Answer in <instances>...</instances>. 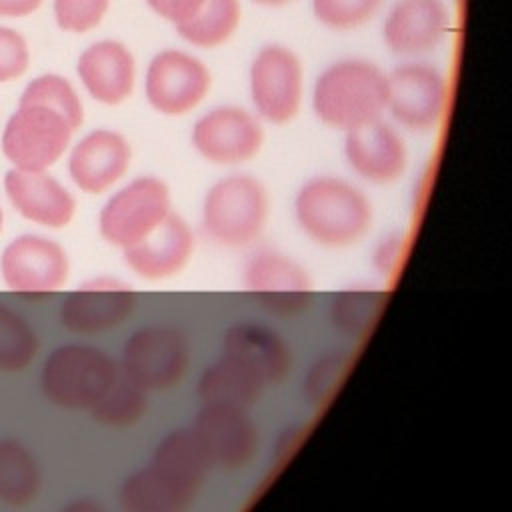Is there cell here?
<instances>
[{"label":"cell","mask_w":512,"mask_h":512,"mask_svg":"<svg viewBox=\"0 0 512 512\" xmlns=\"http://www.w3.org/2000/svg\"><path fill=\"white\" fill-rule=\"evenodd\" d=\"M244 286L268 314L290 318L306 312L314 298L308 272L278 250H258L244 264Z\"/></svg>","instance_id":"cell-11"},{"label":"cell","mask_w":512,"mask_h":512,"mask_svg":"<svg viewBox=\"0 0 512 512\" xmlns=\"http://www.w3.org/2000/svg\"><path fill=\"white\" fill-rule=\"evenodd\" d=\"M4 188L14 208L36 224L62 228L76 212L72 194L44 170H10L4 176Z\"/></svg>","instance_id":"cell-22"},{"label":"cell","mask_w":512,"mask_h":512,"mask_svg":"<svg viewBox=\"0 0 512 512\" xmlns=\"http://www.w3.org/2000/svg\"><path fill=\"white\" fill-rule=\"evenodd\" d=\"M0 226H2V212H0Z\"/></svg>","instance_id":"cell-41"},{"label":"cell","mask_w":512,"mask_h":512,"mask_svg":"<svg viewBox=\"0 0 512 512\" xmlns=\"http://www.w3.org/2000/svg\"><path fill=\"white\" fill-rule=\"evenodd\" d=\"M110 0H54L56 24L74 34L96 28L108 12Z\"/></svg>","instance_id":"cell-33"},{"label":"cell","mask_w":512,"mask_h":512,"mask_svg":"<svg viewBox=\"0 0 512 512\" xmlns=\"http://www.w3.org/2000/svg\"><path fill=\"white\" fill-rule=\"evenodd\" d=\"M222 354L248 368L264 386H276L292 372V350L280 332L258 322H238L222 336Z\"/></svg>","instance_id":"cell-19"},{"label":"cell","mask_w":512,"mask_h":512,"mask_svg":"<svg viewBox=\"0 0 512 512\" xmlns=\"http://www.w3.org/2000/svg\"><path fill=\"white\" fill-rule=\"evenodd\" d=\"M172 212L168 184L152 174L138 176L116 190L98 216L100 236L120 250L140 242Z\"/></svg>","instance_id":"cell-7"},{"label":"cell","mask_w":512,"mask_h":512,"mask_svg":"<svg viewBox=\"0 0 512 512\" xmlns=\"http://www.w3.org/2000/svg\"><path fill=\"white\" fill-rule=\"evenodd\" d=\"M448 28L450 12L444 0H398L386 14L382 38L392 54L418 58L434 52Z\"/></svg>","instance_id":"cell-16"},{"label":"cell","mask_w":512,"mask_h":512,"mask_svg":"<svg viewBox=\"0 0 512 512\" xmlns=\"http://www.w3.org/2000/svg\"><path fill=\"white\" fill-rule=\"evenodd\" d=\"M28 68V46L22 34L0 26V82L22 76Z\"/></svg>","instance_id":"cell-34"},{"label":"cell","mask_w":512,"mask_h":512,"mask_svg":"<svg viewBox=\"0 0 512 512\" xmlns=\"http://www.w3.org/2000/svg\"><path fill=\"white\" fill-rule=\"evenodd\" d=\"M270 200L264 184L248 174L216 180L202 200L204 232L218 244L242 248L266 228Z\"/></svg>","instance_id":"cell-4"},{"label":"cell","mask_w":512,"mask_h":512,"mask_svg":"<svg viewBox=\"0 0 512 512\" xmlns=\"http://www.w3.org/2000/svg\"><path fill=\"white\" fill-rule=\"evenodd\" d=\"M352 364L354 354L346 348H330L318 354L302 378V396L306 404L316 412L324 410L344 384Z\"/></svg>","instance_id":"cell-30"},{"label":"cell","mask_w":512,"mask_h":512,"mask_svg":"<svg viewBox=\"0 0 512 512\" xmlns=\"http://www.w3.org/2000/svg\"><path fill=\"white\" fill-rule=\"evenodd\" d=\"M68 256L64 248L48 238L20 236L2 254V276L6 284L24 296H46L68 278Z\"/></svg>","instance_id":"cell-15"},{"label":"cell","mask_w":512,"mask_h":512,"mask_svg":"<svg viewBox=\"0 0 512 512\" xmlns=\"http://www.w3.org/2000/svg\"><path fill=\"white\" fill-rule=\"evenodd\" d=\"M260 6H268V8H276V6H284V4H290L292 0H252Z\"/></svg>","instance_id":"cell-39"},{"label":"cell","mask_w":512,"mask_h":512,"mask_svg":"<svg viewBox=\"0 0 512 512\" xmlns=\"http://www.w3.org/2000/svg\"><path fill=\"white\" fill-rule=\"evenodd\" d=\"M192 432L212 468L242 470L260 450V430L248 408L226 404H202Z\"/></svg>","instance_id":"cell-13"},{"label":"cell","mask_w":512,"mask_h":512,"mask_svg":"<svg viewBox=\"0 0 512 512\" xmlns=\"http://www.w3.org/2000/svg\"><path fill=\"white\" fill-rule=\"evenodd\" d=\"M212 88L208 66L190 52L164 48L156 52L144 74V96L162 116H186L198 108Z\"/></svg>","instance_id":"cell-9"},{"label":"cell","mask_w":512,"mask_h":512,"mask_svg":"<svg viewBox=\"0 0 512 512\" xmlns=\"http://www.w3.org/2000/svg\"><path fill=\"white\" fill-rule=\"evenodd\" d=\"M302 436H304V428H298V426H290L280 434V438L276 442V462L278 464H282L284 460H288L292 456V452L298 448Z\"/></svg>","instance_id":"cell-37"},{"label":"cell","mask_w":512,"mask_h":512,"mask_svg":"<svg viewBox=\"0 0 512 512\" xmlns=\"http://www.w3.org/2000/svg\"><path fill=\"white\" fill-rule=\"evenodd\" d=\"M406 240L408 238L400 232H392L380 238V242L372 252V266L378 274L394 276L402 268V262L406 256V244H408Z\"/></svg>","instance_id":"cell-35"},{"label":"cell","mask_w":512,"mask_h":512,"mask_svg":"<svg viewBox=\"0 0 512 512\" xmlns=\"http://www.w3.org/2000/svg\"><path fill=\"white\" fill-rule=\"evenodd\" d=\"M194 232L188 222L170 212L168 218L140 242L122 250L126 266L146 282H162L180 274L194 254Z\"/></svg>","instance_id":"cell-18"},{"label":"cell","mask_w":512,"mask_h":512,"mask_svg":"<svg viewBox=\"0 0 512 512\" xmlns=\"http://www.w3.org/2000/svg\"><path fill=\"white\" fill-rule=\"evenodd\" d=\"M248 86L258 118L276 126L292 122L304 96V68L298 54L284 44L262 46L252 58Z\"/></svg>","instance_id":"cell-8"},{"label":"cell","mask_w":512,"mask_h":512,"mask_svg":"<svg viewBox=\"0 0 512 512\" xmlns=\"http://www.w3.org/2000/svg\"><path fill=\"white\" fill-rule=\"evenodd\" d=\"M384 0H312L314 18L330 30H354L370 22Z\"/></svg>","instance_id":"cell-32"},{"label":"cell","mask_w":512,"mask_h":512,"mask_svg":"<svg viewBox=\"0 0 512 512\" xmlns=\"http://www.w3.org/2000/svg\"><path fill=\"white\" fill-rule=\"evenodd\" d=\"M130 162V142L120 132L98 128L72 148L68 172L82 192L102 194L128 172Z\"/></svg>","instance_id":"cell-20"},{"label":"cell","mask_w":512,"mask_h":512,"mask_svg":"<svg viewBox=\"0 0 512 512\" xmlns=\"http://www.w3.org/2000/svg\"><path fill=\"white\" fill-rule=\"evenodd\" d=\"M388 78L386 112L396 124L410 132H432L448 104V84L444 74L428 62H404Z\"/></svg>","instance_id":"cell-10"},{"label":"cell","mask_w":512,"mask_h":512,"mask_svg":"<svg viewBox=\"0 0 512 512\" xmlns=\"http://www.w3.org/2000/svg\"><path fill=\"white\" fill-rule=\"evenodd\" d=\"M136 308V292L118 278H92L70 292L60 308L62 324L78 334H98L126 322Z\"/></svg>","instance_id":"cell-14"},{"label":"cell","mask_w":512,"mask_h":512,"mask_svg":"<svg viewBox=\"0 0 512 512\" xmlns=\"http://www.w3.org/2000/svg\"><path fill=\"white\" fill-rule=\"evenodd\" d=\"M150 462L170 472L172 476L192 484L198 490L202 488L212 468L192 428H176L168 432L156 444Z\"/></svg>","instance_id":"cell-27"},{"label":"cell","mask_w":512,"mask_h":512,"mask_svg":"<svg viewBox=\"0 0 512 512\" xmlns=\"http://www.w3.org/2000/svg\"><path fill=\"white\" fill-rule=\"evenodd\" d=\"M386 72L364 58H344L326 66L312 88V110L328 128L348 132L386 112Z\"/></svg>","instance_id":"cell-3"},{"label":"cell","mask_w":512,"mask_h":512,"mask_svg":"<svg viewBox=\"0 0 512 512\" xmlns=\"http://www.w3.org/2000/svg\"><path fill=\"white\" fill-rule=\"evenodd\" d=\"M264 388L266 386L248 368L222 354L200 372L196 394L202 404L250 408L262 398Z\"/></svg>","instance_id":"cell-24"},{"label":"cell","mask_w":512,"mask_h":512,"mask_svg":"<svg viewBox=\"0 0 512 512\" xmlns=\"http://www.w3.org/2000/svg\"><path fill=\"white\" fill-rule=\"evenodd\" d=\"M118 372V362L86 344L56 348L42 368L44 396L68 410H90Z\"/></svg>","instance_id":"cell-5"},{"label":"cell","mask_w":512,"mask_h":512,"mask_svg":"<svg viewBox=\"0 0 512 512\" xmlns=\"http://www.w3.org/2000/svg\"><path fill=\"white\" fill-rule=\"evenodd\" d=\"M298 228L318 246L348 248L358 244L372 226L368 196L338 176H314L294 196Z\"/></svg>","instance_id":"cell-2"},{"label":"cell","mask_w":512,"mask_h":512,"mask_svg":"<svg viewBox=\"0 0 512 512\" xmlns=\"http://www.w3.org/2000/svg\"><path fill=\"white\" fill-rule=\"evenodd\" d=\"M192 148L210 164L238 166L258 156L264 144L260 118L240 106H216L202 114L190 134Z\"/></svg>","instance_id":"cell-12"},{"label":"cell","mask_w":512,"mask_h":512,"mask_svg":"<svg viewBox=\"0 0 512 512\" xmlns=\"http://www.w3.org/2000/svg\"><path fill=\"white\" fill-rule=\"evenodd\" d=\"M188 336L168 324H148L134 330L122 346L120 370L146 392L178 386L190 366Z\"/></svg>","instance_id":"cell-6"},{"label":"cell","mask_w":512,"mask_h":512,"mask_svg":"<svg viewBox=\"0 0 512 512\" xmlns=\"http://www.w3.org/2000/svg\"><path fill=\"white\" fill-rule=\"evenodd\" d=\"M42 0H0V16L8 18H20L32 14Z\"/></svg>","instance_id":"cell-38"},{"label":"cell","mask_w":512,"mask_h":512,"mask_svg":"<svg viewBox=\"0 0 512 512\" xmlns=\"http://www.w3.org/2000/svg\"><path fill=\"white\" fill-rule=\"evenodd\" d=\"M344 158L362 180L380 186L398 182L408 166L404 138L382 118L346 132Z\"/></svg>","instance_id":"cell-17"},{"label":"cell","mask_w":512,"mask_h":512,"mask_svg":"<svg viewBox=\"0 0 512 512\" xmlns=\"http://www.w3.org/2000/svg\"><path fill=\"white\" fill-rule=\"evenodd\" d=\"M242 20L240 0H204L194 16L176 24L178 36L194 48L212 50L226 44Z\"/></svg>","instance_id":"cell-26"},{"label":"cell","mask_w":512,"mask_h":512,"mask_svg":"<svg viewBox=\"0 0 512 512\" xmlns=\"http://www.w3.org/2000/svg\"><path fill=\"white\" fill-rule=\"evenodd\" d=\"M198 492L192 484L150 462L124 478L118 502L126 512H184Z\"/></svg>","instance_id":"cell-23"},{"label":"cell","mask_w":512,"mask_h":512,"mask_svg":"<svg viewBox=\"0 0 512 512\" xmlns=\"http://www.w3.org/2000/svg\"><path fill=\"white\" fill-rule=\"evenodd\" d=\"M144 2L156 16H160L176 26V24L188 20L190 16H194L204 0H144Z\"/></svg>","instance_id":"cell-36"},{"label":"cell","mask_w":512,"mask_h":512,"mask_svg":"<svg viewBox=\"0 0 512 512\" xmlns=\"http://www.w3.org/2000/svg\"><path fill=\"white\" fill-rule=\"evenodd\" d=\"M390 298V290L378 286H350L330 298L328 318L336 332L350 340L370 336Z\"/></svg>","instance_id":"cell-25"},{"label":"cell","mask_w":512,"mask_h":512,"mask_svg":"<svg viewBox=\"0 0 512 512\" xmlns=\"http://www.w3.org/2000/svg\"><path fill=\"white\" fill-rule=\"evenodd\" d=\"M38 350V338L30 324L0 306V370L16 372L26 368Z\"/></svg>","instance_id":"cell-31"},{"label":"cell","mask_w":512,"mask_h":512,"mask_svg":"<svg viewBox=\"0 0 512 512\" xmlns=\"http://www.w3.org/2000/svg\"><path fill=\"white\" fill-rule=\"evenodd\" d=\"M78 76L94 100L116 106L134 90L136 60L126 44L100 40L80 54Z\"/></svg>","instance_id":"cell-21"},{"label":"cell","mask_w":512,"mask_h":512,"mask_svg":"<svg viewBox=\"0 0 512 512\" xmlns=\"http://www.w3.org/2000/svg\"><path fill=\"white\" fill-rule=\"evenodd\" d=\"M84 110L72 84L58 74L34 78L2 134V150L22 170H44L68 148Z\"/></svg>","instance_id":"cell-1"},{"label":"cell","mask_w":512,"mask_h":512,"mask_svg":"<svg viewBox=\"0 0 512 512\" xmlns=\"http://www.w3.org/2000/svg\"><path fill=\"white\" fill-rule=\"evenodd\" d=\"M40 490V470L32 454L14 440H0V500L24 506Z\"/></svg>","instance_id":"cell-29"},{"label":"cell","mask_w":512,"mask_h":512,"mask_svg":"<svg viewBox=\"0 0 512 512\" xmlns=\"http://www.w3.org/2000/svg\"><path fill=\"white\" fill-rule=\"evenodd\" d=\"M68 508H70V510H98L100 506H98V504H92V502H78V504H70Z\"/></svg>","instance_id":"cell-40"},{"label":"cell","mask_w":512,"mask_h":512,"mask_svg":"<svg viewBox=\"0 0 512 512\" xmlns=\"http://www.w3.org/2000/svg\"><path fill=\"white\" fill-rule=\"evenodd\" d=\"M148 410V392L130 380L118 366L116 376L90 408L96 422L112 428H126L144 418Z\"/></svg>","instance_id":"cell-28"}]
</instances>
